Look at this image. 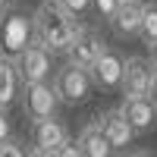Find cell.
<instances>
[{"mask_svg":"<svg viewBox=\"0 0 157 157\" xmlns=\"http://www.w3.org/2000/svg\"><path fill=\"white\" fill-rule=\"evenodd\" d=\"M32 25H35V41L44 44L50 54H66V47L82 29L78 16L60 6V0H41V6L32 13Z\"/></svg>","mask_w":157,"mask_h":157,"instance_id":"6da1fadb","label":"cell"},{"mask_svg":"<svg viewBox=\"0 0 157 157\" xmlns=\"http://www.w3.org/2000/svg\"><path fill=\"white\" fill-rule=\"evenodd\" d=\"M35 41V25L32 16L13 3H3L0 10V54L3 57H16L25 44Z\"/></svg>","mask_w":157,"mask_h":157,"instance_id":"7a4b0ae2","label":"cell"},{"mask_svg":"<svg viewBox=\"0 0 157 157\" xmlns=\"http://www.w3.org/2000/svg\"><path fill=\"white\" fill-rule=\"evenodd\" d=\"M54 88L60 94V104H69V107H75V104H85L91 98V91H94V82H91V72L85 66H75V63H63L60 69H54Z\"/></svg>","mask_w":157,"mask_h":157,"instance_id":"3957f363","label":"cell"},{"mask_svg":"<svg viewBox=\"0 0 157 157\" xmlns=\"http://www.w3.org/2000/svg\"><path fill=\"white\" fill-rule=\"evenodd\" d=\"M19 104H22V113L25 120H44V116H57L60 110V94L54 82H22V94H19Z\"/></svg>","mask_w":157,"mask_h":157,"instance_id":"277c9868","label":"cell"},{"mask_svg":"<svg viewBox=\"0 0 157 157\" xmlns=\"http://www.w3.org/2000/svg\"><path fill=\"white\" fill-rule=\"evenodd\" d=\"M13 63H16V72L22 82H47V78H54V54L38 41L25 44L13 57Z\"/></svg>","mask_w":157,"mask_h":157,"instance_id":"5b68a950","label":"cell"},{"mask_svg":"<svg viewBox=\"0 0 157 157\" xmlns=\"http://www.w3.org/2000/svg\"><path fill=\"white\" fill-rule=\"evenodd\" d=\"M69 138V129L57 116H44V120H32V157H57V148Z\"/></svg>","mask_w":157,"mask_h":157,"instance_id":"8992f818","label":"cell"},{"mask_svg":"<svg viewBox=\"0 0 157 157\" xmlns=\"http://www.w3.org/2000/svg\"><path fill=\"white\" fill-rule=\"evenodd\" d=\"M151 78H154V66L148 57H129L123 63V82H120L123 98H145L151 91Z\"/></svg>","mask_w":157,"mask_h":157,"instance_id":"52a82bcc","label":"cell"},{"mask_svg":"<svg viewBox=\"0 0 157 157\" xmlns=\"http://www.w3.org/2000/svg\"><path fill=\"white\" fill-rule=\"evenodd\" d=\"M123 57H120V50H113V47H104L98 60L88 66L91 72V82H94V88H104V91H113V88H120L123 82Z\"/></svg>","mask_w":157,"mask_h":157,"instance_id":"ba28073f","label":"cell"},{"mask_svg":"<svg viewBox=\"0 0 157 157\" xmlns=\"http://www.w3.org/2000/svg\"><path fill=\"white\" fill-rule=\"evenodd\" d=\"M107 47L104 44V38H101V32L98 29H88V25H82L78 29V35L72 38V44L66 47V60L69 63H75V66H91V63L98 60V54Z\"/></svg>","mask_w":157,"mask_h":157,"instance_id":"9c48e42d","label":"cell"},{"mask_svg":"<svg viewBox=\"0 0 157 157\" xmlns=\"http://www.w3.org/2000/svg\"><path fill=\"white\" fill-rule=\"evenodd\" d=\"M94 120L101 123V129H104V135H107V141L113 145V151H123V148L132 145L135 129H132V123L126 120V113H123L120 107L104 110V113H98V116H94Z\"/></svg>","mask_w":157,"mask_h":157,"instance_id":"30bf717a","label":"cell"},{"mask_svg":"<svg viewBox=\"0 0 157 157\" xmlns=\"http://www.w3.org/2000/svg\"><path fill=\"white\" fill-rule=\"evenodd\" d=\"M141 10L145 3L141 0H120L116 13L110 16V29L116 38H138V29H141Z\"/></svg>","mask_w":157,"mask_h":157,"instance_id":"8fae6325","label":"cell"},{"mask_svg":"<svg viewBox=\"0 0 157 157\" xmlns=\"http://www.w3.org/2000/svg\"><path fill=\"white\" fill-rule=\"evenodd\" d=\"M120 110L126 113V120L132 123L135 135H145L148 129L157 123V104H154L148 94H145V98H123Z\"/></svg>","mask_w":157,"mask_h":157,"instance_id":"7c38bea8","label":"cell"},{"mask_svg":"<svg viewBox=\"0 0 157 157\" xmlns=\"http://www.w3.org/2000/svg\"><path fill=\"white\" fill-rule=\"evenodd\" d=\"M75 145H78V154L82 157H110L113 154V145L107 141V135H104L98 120L82 126V132L75 135Z\"/></svg>","mask_w":157,"mask_h":157,"instance_id":"4fadbf2b","label":"cell"},{"mask_svg":"<svg viewBox=\"0 0 157 157\" xmlns=\"http://www.w3.org/2000/svg\"><path fill=\"white\" fill-rule=\"evenodd\" d=\"M19 85H22V78L16 72L13 57L0 54V107H3V110H10L13 104L19 101Z\"/></svg>","mask_w":157,"mask_h":157,"instance_id":"5bb4252c","label":"cell"},{"mask_svg":"<svg viewBox=\"0 0 157 157\" xmlns=\"http://www.w3.org/2000/svg\"><path fill=\"white\" fill-rule=\"evenodd\" d=\"M138 38L141 41H157V3L151 0V3H145V10H141V29H138Z\"/></svg>","mask_w":157,"mask_h":157,"instance_id":"9a60e30c","label":"cell"},{"mask_svg":"<svg viewBox=\"0 0 157 157\" xmlns=\"http://www.w3.org/2000/svg\"><path fill=\"white\" fill-rule=\"evenodd\" d=\"M25 154H29V148H25L16 135L0 138V157H25Z\"/></svg>","mask_w":157,"mask_h":157,"instance_id":"2e32d148","label":"cell"},{"mask_svg":"<svg viewBox=\"0 0 157 157\" xmlns=\"http://www.w3.org/2000/svg\"><path fill=\"white\" fill-rule=\"evenodd\" d=\"M116 6H120V0H91V10H94V16L101 22H110V16L116 13Z\"/></svg>","mask_w":157,"mask_h":157,"instance_id":"e0dca14e","label":"cell"},{"mask_svg":"<svg viewBox=\"0 0 157 157\" xmlns=\"http://www.w3.org/2000/svg\"><path fill=\"white\" fill-rule=\"evenodd\" d=\"M60 6H66L72 16H78V19H82L85 13L91 10V0H60Z\"/></svg>","mask_w":157,"mask_h":157,"instance_id":"ac0fdd59","label":"cell"},{"mask_svg":"<svg viewBox=\"0 0 157 157\" xmlns=\"http://www.w3.org/2000/svg\"><path fill=\"white\" fill-rule=\"evenodd\" d=\"M57 157H78V145H75V141H63V145L57 148Z\"/></svg>","mask_w":157,"mask_h":157,"instance_id":"d6986e66","label":"cell"},{"mask_svg":"<svg viewBox=\"0 0 157 157\" xmlns=\"http://www.w3.org/2000/svg\"><path fill=\"white\" fill-rule=\"evenodd\" d=\"M6 135H13V129H10V116H6V110L0 107V138H6Z\"/></svg>","mask_w":157,"mask_h":157,"instance_id":"ffe728a7","label":"cell"},{"mask_svg":"<svg viewBox=\"0 0 157 157\" xmlns=\"http://www.w3.org/2000/svg\"><path fill=\"white\" fill-rule=\"evenodd\" d=\"M145 47H148V60H151V66L157 69V41H148Z\"/></svg>","mask_w":157,"mask_h":157,"instance_id":"44dd1931","label":"cell"},{"mask_svg":"<svg viewBox=\"0 0 157 157\" xmlns=\"http://www.w3.org/2000/svg\"><path fill=\"white\" fill-rule=\"evenodd\" d=\"M148 98L157 104V69H154V78H151V91H148Z\"/></svg>","mask_w":157,"mask_h":157,"instance_id":"7402d4cb","label":"cell"},{"mask_svg":"<svg viewBox=\"0 0 157 157\" xmlns=\"http://www.w3.org/2000/svg\"><path fill=\"white\" fill-rule=\"evenodd\" d=\"M3 3H6V0H0V10H3Z\"/></svg>","mask_w":157,"mask_h":157,"instance_id":"603a6c76","label":"cell"},{"mask_svg":"<svg viewBox=\"0 0 157 157\" xmlns=\"http://www.w3.org/2000/svg\"><path fill=\"white\" fill-rule=\"evenodd\" d=\"M6 3H10V0H6Z\"/></svg>","mask_w":157,"mask_h":157,"instance_id":"cb8c5ba5","label":"cell"}]
</instances>
